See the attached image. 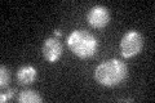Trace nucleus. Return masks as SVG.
<instances>
[{
	"label": "nucleus",
	"mask_w": 155,
	"mask_h": 103,
	"mask_svg": "<svg viewBox=\"0 0 155 103\" xmlns=\"http://www.w3.org/2000/svg\"><path fill=\"white\" fill-rule=\"evenodd\" d=\"M128 67L127 65L118 60L111 58L102 63H100L94 70V79L100 85L106 88H114L120 85L127 79Z\"/></svg>",
	"instance_id": "f257e3e1"
},
{
	"label": "nucleus",
	"mask_w": 155,
	"mask_h": 103,
	"mask_svg": "<svg viewBox=\"0 0 155 103\" xmlns=\"http://www.w3.org/2000/svg\"><path fill=\"white\" fill-rule=\"evenodd\" d=\"M67 47L78 58L88 60L96 54L98 49V40L85 30H74L67 36Z\"/></svg>",
	"instance_id": "f03ea898"
},
{
	"label": "nucleus",
	"mask_w": 155,
	"mask_h": 103,
	"mask_svg": "<svg viewBox=\"0 0 155 103\" xmlns=\"http://www.w3.org/2000/svg\"><path fill=\"white\" fill-rule=\"evenodd\" d=\"M143 36L140 31L130 30L125 32L120 40V53L124 58H133L142 52Z\"/></svg>",
	"instance_id": "7ed1b4c3"
},
{
	"label": "nucleus",
	"mask_w": 155,
	"mask_h": 103,
	"mask_svg": "<svg viewBox=\"0 0 155 103\" xmlns=\"http://www.w3.org/2000/svg\"><path fill=\"white\" fill-rule=\"evenodd\" d=\"M87 19L93 28H104L110 23L111 14L109 8L104 5H94L88 11Z\"/></svg>",
	"instance_id": "20e7f679"
},
{
	"label": "nucleus",
	"mask_w": 155,
	"mask_h": 103,
	"mask_svg": "<svg viewBox=\"0 0 155 103\" xmlns=\"http://www.w3.org/2000/svg\"><path fill=\"white\" fill-rule=\"evenodd\" d=\"M62 52H64V48H62V44L57 37H48L41 48L43 57L49 63H54L60 60Z\"/></svg>",
	"instance_id": "39448f33"
},
{
	"label": "nucleus",
	"mask_w": 155,
	"mask_h": 103,
	"mask_svg": "<svg viewBox=\"0 0 155 103\" xmlns=\"http://www.w3.org/2000/svg\"><path fill=\"white\" fill-rule=\"evenodd\" d=\"M36 77H38V70L31 65L22 66L17 71V81H18V84L22 86L34 84Z\"/></svg>",
	"instance_id": "423d86ee"
},
{
	"label": "nucleus",
	"mask_w": 155,
	"mask_h": 103,
	"mask_svg": "<svg viewBox=\"0 0 155 103\" xmlns=\"http://www.w3.org/2000/svg\"><path fill=\"white\" fill-rule=\"evenodd\" d=\"M17 101L19 103H41L43 97L39 94V92L32 89H25L18 94Z\"/></svg>",
	"instance_id": "0eeeda50"
},
{
	"label": "nucleus",
	"mask_w": 155,
	"mask_h": 103,
	"mask_svg": "<svg viewBox=\"0 0 155 103\" xmlns=\"http://www.w3.org/2000/svg\"><path fill=\"white\" fill-rule=\"evenodd\" d=\"M9 82H11V72L5 66L2 65L0 66V88L2 89L7 88Z\"/></svg>",
	"instance_id": "6e6552de"
},
{
	"label": "nucleus",
	"mask_w": 155,
	"mask_h": 103,
	"mask_svg": "<svg viewBox=\"0 0 155 103\" xmlns=\"http://www.w3.org/2000/svg\"><path fill=\"white\" fill-rule=\"evenodd\" d=\"M17 93V90L14 89V88H9L8 90H5L4 93H2L0 94V102L4 103V102H8V101H11L12 98L14 97V94Z\"/></svg>",
	"instance_id": "1a4fd4ad"
},
{
	"label": "nucleus",
	"mask_w": 155,
	"mask_h": 103,
	"mask_svg": "<svg viewBox=\"0 0 155 103\" xmlns=\"http://www.w3.org/2000/svg\"><path fill=\"white\" fill-rule=\"evenodd\" d=\"M54 36H56V37H60V36H61V31H60V30H56V31H54Z\"/></svg>",
	"instance_id": "9d476101"
}]
</instances>
